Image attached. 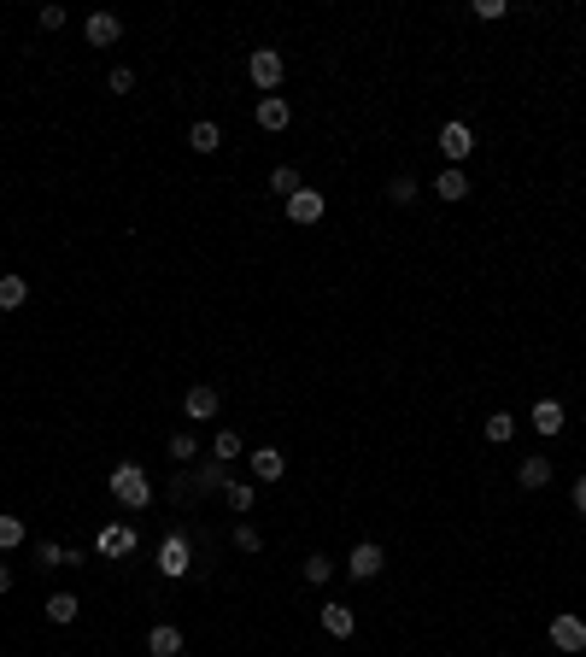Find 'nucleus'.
<instances>
[{
  "instance_id": "16",
  "label": "nucleus",
  "mask_w": 586,
  "mask_h": 657,
  "mask_svg": "<svg viewBox=\"0 0 586 657\" xmlns=\"http://www.w3.org/2000/svg\"><path fill=\"white\" fill-rule=\"evenodd\" d=\"M434 194H440V200L446 206H457V200H469V177H464V170H440V177H434Z\"/></svg>"
},
{
  "instance_id": "12",
  "label": "nucleus",
  "mask_w": 586,
  "mask_h": 657,
  "mask_svg": "<svg viewBox=\"0 0 586 657\" xmlns=\"http://www.w3.org/2000/svg\"><path fill=\"white\" fill-rule=\"evenodd\" d=\"M82 30H89L94 47H111L123 35V18H118V12H89V24H82Z\"/></svg>"
},
{
  "instance_id": "6",
  "label": "nucleus",
  "mask_w": 586,
  "mask_h": 657,
  "mask_svg": "<svg viewBox=\"0 0 586 657\" xmlns=\"http://www.w3.org/2000/svg\"><path fill=\"white\" fill-rule=\"evenodd\" d=\"M94 552H100V557H130V552H135V528H130V523H106V528L94 535Z\"/></svg>"
},
{
  "instance_id": "29",
  "label": "nucleus",
  "mask_w": 586,
  "mask_h": 657,
  "mask_svg": "<svg viewBox=\"0 0 586 657\" xmlns=\"http://www.w3.org/2000/svg\"><path fill=\"white\" fill-rule=\"evenodd\" d=\"M194 488H199V493H223V488H229V476H223V464H206V469L194 476Z\"/></svg>"
},
{
  "instance_id": "32",
  "label": "nucleus",
  "mask_w": 586,
  "mask_h": 657,
  "mask_svg": "<svg viewBox=\"0 0 586 657\" xmlns=\"http://www.w3.org/2000/svg\"><path fill=\"white\" fill-rule=\"evenodd\" d=\"M106 89H111V94H130V89H135V71H130V65H118V71L106 77Z\"/></svg>"
},
{
  "instance_id": "24",
  "label": "nucleus",
  "mask_w": 586,
  "mask_h": 657,
  "mask_svg": "<svg viewBox=\"0 0 586 657\" xmlns=\"http://www.w3.org/2000/svg\"><path fill=\"white\" fill-rule=\"evenodd\" d=\"M211 458H217V464H235V458H241V435H235V429H217V440H211Z\"/></svg>"
},
{
  "instance_id": "9",
  "label": "nucleus",
  "mask_w": 586,
  "mask_h": 657,
  "mask_svg": "<svg viewBox=\"0 0 586 657\" xmlns=\"http://www.w3.org/2000/svg\"><path fill=\"white\" fill-rule=\"evenodd\" d=\"M246 469H253V481H258V488H270V481H282V476H288V458H282L276 446H258Z\"/></svg>"
},
{
  "instance_id": "21",
  "label": "nucleus",
  "mask_w": 586,
  "mask_h": 657,
  "mask_svg": "<svg viewBox=\"0 0 586 657\" xmlns=\"http://www.w3.org/2000/svg\"><path fill=\"white\" fill-rule=\"evenodd\" d=\"M188 147H194V153H217V147H223V130L211 118H199L194 130H188Z\"/></svg>"
},
{
  "instance_id": "11",
  "label": "nucleus",
  "mask_w": 586,
  "mask_h": 657,
  "mask_svg": "<svg viewBox=\"0 0 586 657\" xmlns=\"http://www.w3.org/2000/svg\"><path fill=\"white\" fill-rule=\"evenodd\" d=\"M288 123H293V106L282 101V94H264V101H258V130L276 135V130H288Z\"/></svg>"
},
{
  "instance_id": "8",
  "label": "nucleus",
  "mask_w": 586,
  "mask_h": 657,
  "mask_svg": "<svg viewBox=\"0 0 586 657\" xmlns=\"http://www.w3.org/2000/svg\"><path fill=\"white\" fill-rule=\"evenodd\" d=\"M282 206H288V223H305V229H311V223H322V212H329V200H322L317 188H299L293 200H282Z\"/></svg>"
},
{
  "instance_id": "25",
  "label": "nucleus",
  "mask_w": 586,
  "mask_h": 657,
  "mask_svg": "<svg viewBox=\"0 0 586 657\" xmlns=\"http://www.w3.org/2000/svg\"><path fill=\"white\" fill-rule=\"evenodd\" d=\"M270 188H276L282 200H293V194L305 188V182H299V170H293V165H276V170H270Z\"/></svg>"
},
{
  "instance_id": "1",
  "label": "nucleus",
  "mask_w": 586,
  "mask_h": 657,
  "mask_svg": "<svg viewBox=\"0 0 586 657\" xmlns=\"http://www.w3.org/2000/svg\"><path fill=\"white\" fill-rule=\"evenodd\" d=\"M106 493L123 505V511H147V505H153V481H147L141 464H118L106 476Z\"/></svg>"
},
{
  "instance_id": "23",
  "label": "nucleus",
  "mask_w": 586,
  "mask_h": 657,
  "mask_svg": "<svg viewBox=\"0 0 586 657\" xmlns=\"http://www.w3.org/2000/svg\"><path fill=\"white\" fill-rule=\"evenodd\" d=\"M35 557H42L47 569H77L82 564V552H71V546H35Z\"/></svg>"
},
{
  "instance_id": "35",
  "label": "nucleus",
  "mask_w": 586,
  "mask_h": 657,
  "mask_svg": "<svg viewBox=\"0 0 586 657\" xmlns=\"http://www.w3.org/2000/svg\"><path fill=\"white\" fill-rule=\"evenodd\" d=\"M575 511H581V517H586V476H581V481H575Z\"/></svg>"
},
{
  "instance_id": "2",
  "label": "nucleus",
  "mask_w": 586,
  "mask_h": 657,
  "mask_svg": "<svg viewBox=\"0 0 586 657\" xmlns=\"http://www.w3.org/2000/svg\"><path fill=\"white\" fill-rule=\"evenodd\" d=\"M282 77H288V59H282L276 47H253V53H246V82H253V89L276 94Z\"/></svg>"
},
{
  "instance_id": "20",
  "label": "nucleus",
  "mask_w": 586,
  "mask_h": 657,
  "mask_svg": "<svg viewBox=\"0 0 586 657\" xmlns=\"http://www.w3.org/2000/svg\"><path fill=\"white\" fill-rule=\"evenodd\" d=\"M223 499H229V511H253V505H258V481H235L229 476V488H223Z\"/></svg>"
},
{
  "instance_id": "14",
  "label": "nucleus",
  "mask_w": 586,
  "mask_h": 657,
  "mask_svg": "<svg viewBox=\"0 0 586 657\" xmlns=\"http://www.w3.org/2000/svg\"><path fill=\"white\" fill-rule=\"evenodd\" d=\"M545 481H552V458H522L516 464V488L522 493H540Z\"/></svg>"
},
{
  "instance_id": "27",
  "label": "nucleus",
  "mask_w": 586,
  "mask_h": 657,
  "mask_svg": "<svg viewBox=\"0 0 586 657\" xmlns=\"http://www.w3.org/2000/svg\"><path fill=\"white\" fill-rule=\"evenodd\" d=\"M329 575H334V557L311 552V557H305V581H311V587H322V581H329Z\"/></svg>"
},
{
  "instance_id": "26",
  "label": "nucleus",
  "mask_w": 586,
  "mask_h": 657,
  "mask_svg": "<svg viewBox=\"0 0 586 657\" xmlns=\"http://www.w3.org/2000/svg\"><path fill=\"white\" fill-rule=\"evenodd\" d=\"M24 546V517H0V552H18Z\"/></svg>"
},
{
  "instance_id": "19",
  "label": "nucleus",
  "mask_w": 586,
  "mask_h": 657,
  "mask_svg": "<svg viewBox=\"0 0 586 657\" xmlns=\"http://www.w3.org/2000/svg\"><path fill=\"white\" fill-rule=\"evenodd\" d=\"M528 423L540 429V435H563V405H557V400H540V405H533V417H528Z\"/></svg>"
},
{
  "instance_id": "5",
  "label": "nucleus",
  "mask_w": 586,
  "mask_h": 657,
  "mask_svg": "<svg viewBox=\"0 0 586 657\" xmlns=\"http://www.w3.org/2000/svg\"><path fill=\"white\" fill-rule=\"evenodd\" d=\"M381 569H388V552H381L376 540H358L352 557H346V575H352V581H376Z\"/></svg>"
},
{
  "instance_id": "7",
  "label": "nucleus",
  "mask_w": 586,
  "mask_h": 657,
  "mask_svg": "<svg viewBox=\"0 0 586 657\" xmlns=\"http://www.w3.org/2000/svg\"><path fill=\"white\" fill-rule=\"evenodd\" d=\"M182 417H188V423H211V417H217V388L194 382V388L182 393Z\"/></svg>"
},
{
  "instance_id": "30",
  "label": "nucleus",
  "mask_w": 586,
  "mask_h": 657,
  "mask_svg": "<svg viewBox=\"0 0 586 657\" xmlns=\"http://www.w3.org/2000/svg\"><path fill=\"white\" fill-rule=\"evenodd\" d=\"M194 452H199V440L188 429H177V435H170V458H177V464H194Z\"/></svg>"
},
{
  "instance_id": "10",
  "label": "nucleus",
  "mask_w": 586,
  "mask_h": 657,
  "mask_svg": "<svg viewBox=\"0 0 586 657\" xmlns=\"http://www.w3.org/2000/svg\"><path fill=\"white\" fill-rule=\"evenodd\" d=\"M440 153L452 159V165H457V159H469V153H476V130H469V123H446V130H440Z\"/></svg>"
},
{
  "instance_id": "34",
  "label": "nucleus",
  "mask_w": 586,
  "mask_h": 657,
  "mask_svg": "<svg viewBox=\"0 0 586 657\" xmlns=\"http://www.w3.org/2000/svg\"><path fill=\"white\" fill-rule=\"evenodd\" d=\"M504 12H510L504 0H476V18H504Z\"/></svg>"
},
{
  "instance_id": "28",
  "label": "nucleus",
  "mask_w": 586,
  "mask_h": 657,
  "mask_svg": "<svg viewBox=\"0 0 586 657\" xmlns=\"http://www.w3.org/2000/svg\"><path fill=\"white\" fill-rule=\"evenodd\" d=\"M388 200L393 206H410V200H417V177H405V170H399V177L388 182Z\"/></svg>"
},
{
  "instance_id": "15",
  "label": "nucleus",
  "mask_w": 586,
  "mask_h": 657,
  "mask_svg": "<svg viewBox=\"0 0 586 657\" xmlns=\"http://www.w3.org/2000/svg\"><path fill=\"white\" fill-rule=\"evenodd\" d=\"M147 652L153 657H182V628H170V623L147 628Z\"/></svg>"
},
{
  "instance_id": "18",
  "label": "nucleus",
  "mask_w": 586,
  "mask_h": 657,
  "mask_svg": "<svg viewBox=\"0 0 586 657\" xmlns=\"http://www.w3.org/2000/svg\"><path fill=\"white\" fill-rule=\"evenodd\" d=\"M77 616H82V599H77V593H53V599H47V623H53V628L77 623Z\"/></svg>"
},
{
  "instance_id": "22",
  "label": "nucleus",
  "mask_w": 586,
  "mask_h": 657,
  "mask_svg": "<svg viewBox=\"0 0 586 657\" xmlns=\"http://www.w3.org/2000/svg\"><path fill=\"white\" fill-rule=\"evenodd\" d=\"M481 435H487L493 446H504L510 435H516V417H510V411H493V417H487V423H481Z\"/></svg>"
},
{
  "instance_id": "3",
  "label": "nucleus",
  "mask_w": 586,
  "mask_h": 657,
  "mask_svg": "<svg viewBox=\"0 0 586 657\" xmlns=\"http://www.w3.org/2000/svg\"><path fill=\"white\" fill-rule=\"evenodd\" d=\"M188 569H194V546H188V535L177 528V535L159 540V575L177 581V575H188Z\"/></svg>"
},
{
  "instance_id": "31",
  "label": "nucleus",
  "mask_w": 586,
  "mask_h": 657,
  "mask_svg": "<svg viewBox=\"0 0 586 657\" xmlns=\"http://www.w3.org/2000/svg\"><path fill=\"white\" fill-rule=\"evenodd\" d=\"M229 540H235L241 552H258V546H264V535H258L253 523H235V535H229Z\"/></svg>"
},
{
  "instance_id": "4",
  "label": "nucleus",
  "mask_w": 586,
  "mask_h": 657,
  "mask_svg": "<svg viewBox=\"0 0 586 657\" xmlns=\"http://www.w3.org/2000/svg\"><path fill=\"white\" fill-rule=\"evenodd\" d=\"M552 646L569 652V657H581V652H586V616L557 611V616H552Z\"/></svg>"
},
{
  "instance_id": "13",
  "label": "nucleus",
  "mask_w": 586,
  "mask_h": 657,
  "mask_svg": "<svg viewBox=\"0 0 586 657\" xmlns=\"http://www.w3.org/2000/svg\"><path fill=\"white\" fill-rule=\"evenodd\" d=\"M322 634H334V640H352V634H358V616H352V604H322Z\"/></svg>"
},
{
  "instance_id": "33",
  "label": "nucleus",
  "mask_w": 586,
  "mask_h": 657,
  "mask_svg": "<svg viewBox=\"0 0 586 657\" xmlns=\"http://www.w3.org/2000/svg\"><path fill=\"white\" fill-rule=\"evenodd\" d=\"M65 18H71L65 6H42V30H65Z\"/></svg>"
},
{
  "instance_id": "17",
  "label": "nucleus",
  "mask_w": 586,
  "mask_h": 657,
  "mask_svg": "<svg viewBox=\"0 0 586 657\" xmlns=\"http://www.w3.org/2000/svg\"><path fill=\"white\" fill-rule=\"evenodd\" d=\"M24 300H30V282L18 270H0V312H18Z\"/></svg>"
},
{
  "instance_id": "36",
  "label": "nucleus",
  "mask_w": 586,
  "mask_h": 657,
  "mask_svg": "<svg viewBox=\"0 0 586 657\" xmlns=\"http://www.w3.org/2000/svg\"><path fill=\"white\" fill-rule=\"evenodd\" d=\"M0 593H12V569L6 564H0Z\"/></svg>"
}]
</instances>
